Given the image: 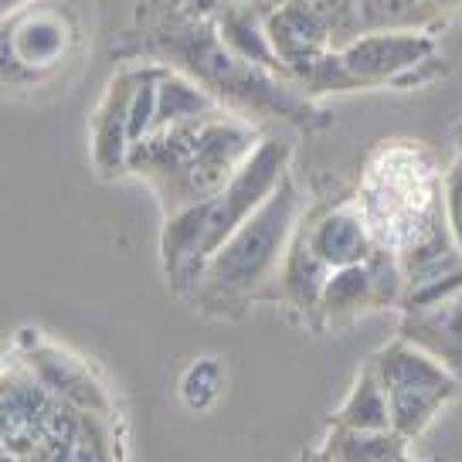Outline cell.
Here are the masks:
<instances>
[{
	"label": "cell",
	"mask_w": 462,
	"mask_h": 462,
	"mask_svg": "<svg viewBox=\"0 0 462 462\" xmlns=\"http://www.w3.org/2000/svg\"><path fill=\"white\" fill-rule=\"evenodd\" d=\"M0 462H17L14 456H7V452H0Z\"/></svg>",
	"instance_id": "obj_28"
},
{
	"label": "cell",
	"mask_w": 462,
	"mask_h": 462,
	"mask_svg": "<svg viewBox=\"0 0 462 462\" xmlns=\"http://www.w3.org/2000/svg\"><path fill=\"white\" fill-rule=\"evenodd\" d=\"M404 462H411V459H404Z\"/></svg>",
	"instance_id": "obj_29"
},
{
	"label": "cell",
	"mask_w": 462,
	"mask_h": 462,
	"mask_svg": "<svg viewBox=\"0 0 462 462\" xmlns=\"http://www.w3.org/2000/svg\"><path fill=\"white\" fill-rule=\"evenodd\" d=\"M153 17H140V51L211 96L221 109L248 119H273L296 130H319L330 116L289 79L238 58L217 38L215 21L190 14L180 4H153Z\"/></svg>",
	"instance_id": "obj_1"
},
{
	"label": "cell",
	"mask_w": 462,
	"mask_h": 462,
	"mask_svg": "<svg viewBox=\"0 0 462 462\" xmlns=\"http://www.w3.org/2000/svg\"><path fill=\"white\" fill-rule=\"evenodd\" d=\"M7 48L11 58L17 61V75H42L48 69H55L58 58L72 48V31L65 21H58L55 14H21L14 17V24L7 28Z\"/></svg>",
	"instance_id": "obj_13"
},
{
	"label": "cell",
	"mask_w": 462,
	"mask_h": 462,
	"mask_svg": "<svg viewBox=\"0 0 462 462\" xmlns=\"http://www.w3.org/2000/svg\"><path fill=\"white\" fill-rule=\"evenodd\" d=\"M300 462H333V459L323 452V448H310V452H303V456H300Z\"/></svg>",
	"instance_id": "obj_26"
},
{
	"label": "cell",
	"mask_w": 462,
	"mask_h": 462,
	"mask_svg": "<svg viewBox=\"0 0 462 462\" xmlns=\"http://www.w3.org/2000/svg\"><path fill=\"white\" fill-rule=\"evenodd\" d=\"M361 31H425L439 34L462 14V0H357Z\"/></svg>",
	"instance_id": "obj_15"
},
{
	"label": "cell",
	"mask_w": 462,
	"mask_h": 462,
	"mask_svg": "<svg viewBox=\"0 0 462 462\" xmlns=\"http://www.w3.org/2000/svg\"><path fill=\"white\" fill-rule=\"evenodd\" d=\"M306 4H313L319 14H323V21L330 24L337 51H340L346 42H354V38L361 34V14H357V0H306Z\"/></svg>",
	"instance_id": "obj_22"
},
{
	"label": "cell",
	"mask_w": 462,
	"mask_h": 462,
	"mask_svg": "<svg viewBox=\"0 0 462 462\" xmlns=\"http://www.w3.org/2000/svg\"><path fill=\"white\" fill-rule=\"evenodd\" d=\"M439 190H442V217H446V228L462 255V160H456V163L442 173Z\"/></svg>",
	"instance_id": "obj_23"
},
{
	"label": "cell",
	"mask_w": 462,
	"mask_h": 462,
	"mask_svg": "<svg viewBox=\"0 0 462 462\" xmlns=\"http://www.w3.org/2000/svg\"><path fill=\"white\" fill-rule=\"evenodd\" d=\"M303 217V198L292 177H282L279 188L228 235V242L204 262L194 279V296L211 310L245 303L279 275L286 248Z\"/></svg>",
	"instance_id": "obj_4"
},
{
	"label": "cell",
	"mask_w": 462,
	"mask_h": 462,
	"mask_svg": "<svg viewBox=\"0 0 462 462\" xmlns=\"http://www.w3.org/2000/svg\"><path fill=\"white\" fill-rule=\"evenodd\" d=\"M279 292L289 306H296L303 317H317V303H319V292L327 286L330 279V269L310 252L303 238V228H296L292 242L286 248V259L279 265Z\"/></svg>",
	"instance_id": "obj_16"
},
{
	"label": "cell",
	"mask_w": 462,
	"mask_h": 462,
	"mask_svg": "<svg viewBox=\"0 0 462 462\" xmlns=\"http://www.w3.org/2000/svg\"><path fill=\"white\" fill-rule=\"evenodd\" d=\"M330 425H344V429H391V411H388V394L377 381V371L371 361H364L357 371V381L344 404L330 415Z\"/></svg>",
	"instance_id": "obj_20"
},
{
	"label": "cell",
	"mask_w": 462,
	"mask_h": 462,
	"mask_svg": "<svg viewBox=\"0 0 462 462\" xmlns=\"http://www.w3.org/2000/svg\"><path fill=\"white\" fill-rule=\"evenodd\" d=\"M398 337L411 340L425 354L448 367L462 384V292L421 310H402V330Z\"/></svg>",
	"instance_id": "obj_12"
},
{
	"label": "cell",
	"mask_w": 462,
	"mask_h": 462,
	"mask_svg": "<svg viewBox=\"0 0 462 462\" xmlns=\"http://www.w3.org/2000/svg\"><path fill=\"white\" fill-rule=\"evenodd\" d=\"M367 361L377 371V381L388 394L391 429L402 435L404 442H415L462 394L456 374L404 337H394Z\"/></svg>",
	"instance_id": "obj_5"
},
{
	"label": "cell",
	"mask_w": 462,
	"mask_h": 462,
	"mask_svg": "<svg viewBox=\"0 0 462 462\" xmlns=\"http://www.w3.org/2000/svg\"><path fill=\"white\" fill-rule=\"evenodd\" d=\"M238 4H262V0H180L184 11L201 17H211L217 11H225V7H238Z\"/></svg>",
	"instance_id": "obj_24"
},
{
	"label": "cell",
	"mask_w": 462,
	"mask_h": 462,
	"mask_svg": "<svg viewBox=\"0 0 462 462\" xmlns=\"http://www.w3.org/2000/svg\"><path fill=\"white\" fill-rule=\"evenodd\" d=\"M402 296L404 282L398 255L391 248L377 245L371 259L333 269L319 292L313 319H319V327H346L377 310H402Z\"/></svg>",
	"instance_id": "obj_7"
},
{
	"label": "cell",
	"mask_w": 462,
	"mask_h": 462,
	"mask_svg": "<svg viewBox=\"0 0 462 462\" xmlns=\"http://www.w3.org/2000/svg\"><path fill=\"white\" fill-rule=\"evenodd\" d=\"M259 140L262 133L252 123L217 109L133 143L126 173H140L160 198L163 211L173 215L188 204L215 198Z\"/></svg>",
	"instance_id": "obj_2"
},
{
	"label": "cell",
	"mask_w": 462,
	"mask_h": 462,
	"mask_svg": "<svg viewBox=\"0 0 462 462\" xmlns=\"http://www.w3.org/2000/svg\"><path fill=\"white\" fill-rule=\"evenodd\" d=\"M442 180H432V173L411 171L408 163H391L367 173L361 198V215L374 235L377 245L398 252L408 242H415L421 228L442 211Z\"/></svg>",
	"instance_id": "obj_6"
},
{
	"label": "cell",
	"mask_w": 462,
	"mask_h": 462,
	"mask_svg": "<svg viewBox=\"0 0 462 462\" xmlns=\"http://www.w3.org/2000/svg\"><path fill=\"white\" fill-rule=\"evenodd\" d=\"M300 228H303L310 252L330 273L371 259V252L377 248L374 235L367 228V221H364L357 204H337V208L317 211L313 217H306Z\"/></svg>",
	"instance_id": "obj_10"
},
{
	"label": "cell",
	"mask_w": 462,
	"mask_h": 462,
	"mask_svg": "<svg viewBox=\"0 0 462 462\" xmlns=\"http://www.w3.org/2000/svg\"><path fill=\"white\" fill-rule=\"evenodd\" d=\"M435 51V34L425 31H361L354 42L340 48V61L357 88H402L404 75L419 69Z\"/></svg>",
	"instance_id": "obj_8"
},
{
	"label": "cell",
	"mask_w": 462,
	"mask_h": 462,
	"mask_svg": "<svg viewBox=\"0 0 462 462\" xmlns=\"http://www.w3.org/2000/svg\"><path fill=\"white\" fill-rule=\"evenodd\" d=\"M292 146L282 136H262L245 163L231 173V180L217 190L215 198L188 204L180 211L167 215L160 255L167 279L177 292H188L194 279L201 275L204 262L228 242V235L259 208L279 180L289 173Z\"/></svg>",
	"instance_id": "obj_3"
},
{
	"label": "cell",
	"mask_w": 462,
	"mask_h": 462,
	"mask_svg": "<svg viewBox=\"0 0 462 462\" xmlns=\"http://www.w3.org/2000/svg\"><path fill=\"white\" fill-rule=\"evenodd\" d=\"M408 446L394 429H344L330 425L323 452L333 462H404Z\"/></svg>",
	"instance_id": "obj_18"
},
{
	"label": "cell",
	"mask_w": 462,
	"mask_h": 462,
	"mask_svg": "<svg viewBox=\"0 0 462 462\" xmlns=\"http://www.w3.org/2000/svg\"><path fill=\"white\" fill-rule=\"evenodd\" d=\"M265 31L289 79H296L323 51H337L330 24L306 0H265Z\"/></svg>",
	"instance_id": "obj_9"
},
{
	"label": "cell",
	"mask_w": 462,
	"mask_h": 462,
	"mask_svg": "<svg viewBox=\"0 0 462 462\" xmlns=\"http://www.w3.org/2000/svg\"><path fill=\"white\" fill-rule=\"evenodd\" d=\"M225 391V364L217 357H198L180 374V402L190 411H208Z\"/></svg>",
	"instance_id": "obj_21"
},
{
	"label": "cell",
	"mask_w": 462,
	"mask_h": 462,
	"mask_svg": "<svg viewBox=\"0 0 462 462\" xmlns=\"http://www.w3.org/2000/svg\"><path fill=\"white\" fill-rule=\"evenodd\" d=\"M215 21L217 38L228 44L238 58H245L252 65H259L265 72L289 79L286 65L279 61L273 42H269V31H265V0L262 4H238V7H225L211 14ZM292 82V79H289Z\"/></svg>",
	"instance_id": "obj_14"
},
{
	"label": "cell",
	"mask_w": 462,
	"mask_h": 462,
	"mask_svg": "<svg viewBox=\"0 0 462 462\" xmlns=\"http://www.w3.org/2000/svg\"><path fill=\"white\" fill-rule=\"evenodd\" d=\"M452 140H456V160H462V123L456 126V133H452Z\"/></svg>",
	"instance_id": "obj_27"
},
{
	"label": "cell",
	"mask_w": 462,
	"mask_h": 462,
	"mask_svg": "<svg viewBox=\"0 0 462 462\" xmlns=\"http://www.w3.org/2000/svg\"><path fill=\"white\" fill-rule=\"evenodd\" d=\"M24 4H31V0H0V21L7 14H14L17 7H24Z\"/></svg>",
	"instance_id": "obj_25"
},
{
	"label": "cell",
	"mask_w": 462,
	"mask_h": 462,
	"mask_svg": "<svg viewBox=\"0 0 462 462\" xmlns=\"http://www.w3.org/2000/svg\"><path fill=\"white\" fill-rule=\"evenodd\" d=\"M34 371L48 384V394H55L61 402L75 404L82 411H106L109 408L99 381L88 374L82 364H75L72 357H65L58 350H44L42 357H34Z\"/></svg>",
	"instance_id": "obj_17"
},
{
	"label": "cell",
	"mask_w": 462,
	"mask_h": 462,
	"mask_svg": "<svg viewBox=\"0 0 462 462\" xmlns=\"http://www.w3.org/2000/svg\"><path fill=\"white\" fill-rule=\"evenodd\" d=\"M133 79H136V65L133 69H119L113 75V82L106 86L99 109L92 116V163H96L99 177H106V180L126 173V160H130Z\"/></svg>",
	"instance_id": "obj_11"
},
{
	"label": "cell",
	"mask_w": 462,
	"mask_h": 462,
	"mask_svg": "<svg viewBox=\"0 0 462 462\" xmlns=\"http://www.w3.org/2000/svg\"><path fill=\"white\" fill-rule=\"evenodd\" d=\"M217 106L198 82H190L188 75L173 72L167 65H160L157 79V113H153V130H167L177 123H190V119H201V116L217 113Z\"/></svg>",
	"instance_id": "obj_19"
}]
</instances>
